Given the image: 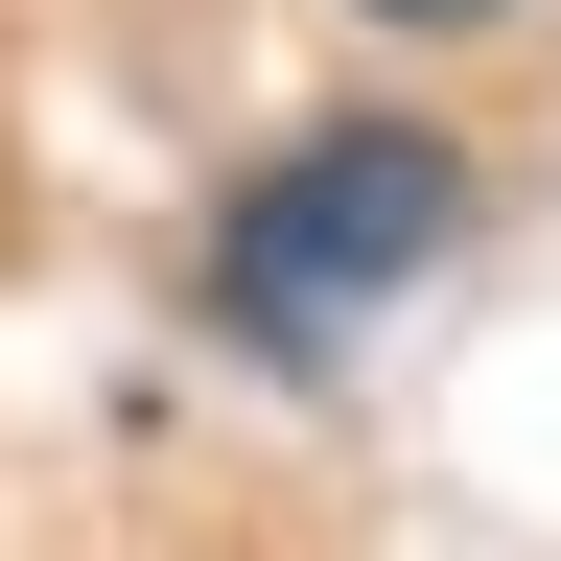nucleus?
Here are the masks:
<instances>
[{
  "mask_svg": "<svg viewBox=\"0 0 561 561\" xmlns=\"http://www.w3.org/2000/svg\"><path fill=\"white\" fill-rule=\"evenodd\" d=\"M445 234H468V164H445V140H421V117H328V140H280V164L210 210V280H234V328L328 351V328H375Z\"/></svg>",
  "mask_w": 561,
  "mask_h": 561,
  "instance_id": "nucleus-1",
  "label": "nucleus"
},
{
  "mask_svg": "<svg viewBox=\"0 0 561 561\" xmlns=\"http://www.w3.org/2000/svg\"><path fill=\"white\" fill-rule=\"evenodd\" d=\"M351 24H398V47H468V24H515V0H351Z\"/></svg>",
  "mask_w": 561,
  "mask_h": 561,
  "instance_id": "nucleus-2",
  "label": "nucleus"
}]
</instances>
